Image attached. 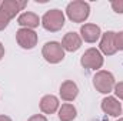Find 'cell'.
<instances>
[{"mask_svg": "<svg viewBox=\"0 0 123 121\" xmlns=\"http://www.w3.org/2000/svg\"><path fill=\"white\" fill-rule=\"evenodd\" d=\"M66 14L73 23H83L90 14V4L83 0H74L67 4Z\"/></svg>", "mask_w": 123, "mask_h": 121, "instance_id": "6da1fadb", "label": "cell"}, {"mask_svg": "<svg viewBox=\"0 0 123 121\" xmlns=\"http://www.w3.org/2000/svg\"><path fill=\"white\" fill-rule=\"evenodd\" d=\"M42 26H43L44 30L52 31V33L62 30V27L64 26V14H63V11L59 10V9H53V10L46 11L43 14V17H42Z\"/></svg>", "mask_w": 123, "mask_h": 121, "instance_id": "7a4b0ae2", "label": "cell"}, {"mask_svg": "<svg viewBox=\"0 0 123 121\" xmlns=\"http://www.w3.org/2000/svg\"><path fill=\"white\" fill-rule=\"evenodd\" d=\"M93 86H94L96 91H99L102 94H109L113 91L115 86H116V81H115V77L110 71L99 70L93 76Z\"/></svg>", "mask_w": 123, "mask_h": 121, "instance_id": "3957f363", "label": "cell"}, {"mask_svg": "<svg viewBox=\"0 0 123 121\" xmlns=\"http://www.w3.org/2000/svg\"><path fill=\"white\" fill-rule=\"evenodd\" d=\"M42 56L50 64H57L64 59V49L59 41H47L42 49Z\"/></svg>", "mask_w": 123, "mask_h": 121, "instance_id": "277c9868", "label": "cell"}, {"mask_svg": "<svg viewBox=\"0 0 123 121\" xmlns=\"http://www.w3.org/2000/svg\"><path fill=\"white\" fill-rule=\"evenodd\" d=\"M103 56H102V53H100V50H97V49H87L85 53H83V56L80 57V64L85 67V68H89V70H99V68H102V66H103Z\"/></svg>", "mask_w": 123, "mask_h": 121, "instance_id": "5b68a950", "label": "cell"}, {"mask_svg": "<svg viewBox=\"0 0 123 121\" xmlns=\"http://www.w3.org/2000/svg\"><path fill=\"white\" fill-rule=\"evenodd\" d=\"M16 41L22 49L31 50L37 44V33L31 29H19L16 31Z\"/></svg>", "mask_w": 123, "mask_h": 121, "instance_id": "8992f818", "label": "cell"}, {"mask_svg": "<svg viewBox=\"0 0 123 121\" xmlns=\"http://www.w3.org/2000/svg\"><path fill=\"white\" fill-rule=\"evenodd\" d=\"M100 36H102V31L97 24L87 23V24H83L80 27V37L86 43H96L100 38Z\"/></svg>", "mask_w": 123, "mask_h": 121, "instance_id": "52a82bcc", "label": "cell"}, {"mask_svg": "<svg viewBox=\"0 0 123 121\" xmlns=\"http://www.w3.org/2000/svg\"><path fill=\"white\" fill-rule=\"evenodd\" d=\"M115 31H106L105 34H102V38H100V51L105 54V56H113L117 49H116V44H115Z\"/></svg>", "mask_w": 123, "mask_h": 121, "instance_id": "ba28073f", "label": "cell"}, {"mask_svg": "<svg viewBox=\"0 0 123 121\" xmlns=\"http://www.w3.org/2000/svg\"><path fill=\"white\" fill-rule=\"evenodd\" d=\"M80 46H82V37L77 33L69 31L64 34V37L62 40V47L64 49V51H70V53L77 51L80 49Z\"/></svg>", "mask_w": 123, "mask_h": 121, "instance_id": "9c48e42d", "label": "cell"}, {"mask_svg": "<svg viewBox=\"0 0 123 121\" xmlns=\"http://www.w3.org/2000/svg\"><path fill=\"white\" fill-rule=\"evenodd\" d=\"M102 110L112 117H119L122 114V105H120L119 100L116 97H110V95H107L102 100Z\"/></svg>", "mask_w": 123, "mask_h": 121, "instance_id": "30bf717a", "label": "cell"}, {"mask_svg": "<svg viewBox=\"0 0 123 121\" xmlns=\"http://www.w3.org/2000/svg\"><path fill=\"white\" fill-rule=\"evenodd\" d=\"M59 94H60L63 101H73L77 97V94H79V87H77V84L74 81L66 80V81L62 83Z\"/></svg>", "mask_w": 123, "mask_h": 121, "instance_id": "8fae6325", "label": "cell"}, {"mask_svg": "<svg viewBox=\"0 0 123 121\" xmlns=\"http://www.w3.org/2000/svg\"><path fill=\"white\" fill-rule=\"evenodd\" d=\"M26 4H27L26 0H25V1H20V0H4V1H1L0 9H1L10 19H13V17H16V14H17L19 11H22V10L26 7Z\"/></svg>", "mask_w": 123, "mask_h": 121, "instance_id": "7c38bea8", "label": "cell"}, {"mask_svg": "<svg viewBox=\"0 0 123 121\" xmlns=\"http://www.w3.org/2000/svg\"><path fill=\"white\" fill-rule=\"evenodd\" d=\"M17 24L22 26V29H34L39 24H42V20L39 19V16L33 11H25L17 17Z\"/></svg>", "mask_w": 123, "mask_h": 121, "instance_id": "4fadbf2b", "label": "cell"}, {"mask_svg": "<svg viewBox=\"0 0 123 121\" xmlns=\"http://www.w3.org/2000/svg\"><path fill=\"white\" fill-rule=\"evenodd\" d=\"M40 110L44 114H55L59 110V98L53 94H47L40 100Z\"/></svg>", "mask_w": 123, "mask_h": 121, "instance_id": "5bb4252c", "label": "cell"}, {"mask_svg": "<svg viewBox=\"0 0 123 121\" xmlns=\"http://www.w3.org/2000/svg\"><path fill=\"white\" fill-rule=\"evenodd\" d=\"M59 118L60 121H73L77 116V111H76V107L73 104H62V107H59Z\"/></svg>", "mask_w": 123, "mask_h": 121, "instance_id": "9a60e30c", "label": "cell"}, {"mask_svg": "<svg viewBox=\"0 0 123 121\" xmlns=\"http://www.w3.org/2000/svg\"><path fill=\"white\" fill-rule=\"evenodd\" d=\"M10 20H12V19H10V17H9V16H7V14H6L1 9H0V31L4 30V29L9 26Z\"/></svg>", "mask_w": 123, "mask_h": 121, "instance_id": "2e32d148", "label": "cell"}, {"mask_svg": "<svg viewBox=\"0 0 123 121\" xmlns=\"http://www.w3.org/2000/svg\"><path fill=\"white\" fill-rule=\"evenodd\" d=\"M115 44L119 51H123V30L115 34Z\"/></svg>", "mask_w": 123, "mask_h": 121, "instance_id": "e0dca14e", "label": "cell"}, {"mask_svg": "<svg viewBox=\"0 0 123 121\" xmlns=\"http://www.w3.org/2000/svg\"><path fill=\"white\" fill-rule=\"evenodd\" d=\"M110 6H112L113 11L123 14V0H115V1H112V3H110Z\"/></svg>", "mask_w": 123, "mask_h": 121, "instance_id": "ac0fdd59", "label": "cell"}, {"mask_svg": "<svg viewBox=\"0 0 123 121\" xmlns=\"http://www.w3.org/2000/svg\"><path fill=\"white\" fill-rule=\"evenodd\" d=\"M113 91H115V94H116V97H117V98H120V100H123V81H120V83H117V84L115 86V88H113Z\"/></svg>", "mask_w": 123, "mask_h": 121, "instance_id": "d6986e66", "label": "cell"}, {"mask_svg": "<svg viewBox=\"0 0 123 121\" xmlns=\"http://www.w3.org/2000/svg\"><path fill=\"white\" fill-rule=\"evenodd\" d=\"M27 121H47V118H46L44 116H42V114H34V116H31Z\"/></svg>", "mask_w": 123, "mask_h": 121, "instance_id": "ffe728a7", "label": "cell"}, {"mask_svg": "<svg viewBox=\"0 0 123 121\" xmlns=\"http://www.w3.org/2000/svg\"><path fill=\"white\" fill-rule=\"evenodd\" d=\"M3 57H4V46L0 43V60H1Z\"/></svg>", "mask_w": 123, "mask_h": 121, "instance_id": "44dd1931", "label": "cell"}, {"mask_svg": "<svg viewBox=\"0 0 123 121\" xmlns=\"http://www.w3.org/2000/svg\"><path fill=\"white\" fill-rule=\"evenodd\" d=\"M0 121H12V118L7 116H0Z\"/></svg>", "mask_w": 123, "mask_h": 121, "instance_id": "7402d4cb", "label": "cell"}, {"mask_svg": "<svg viewBox=\"0 0 123 121\" xmlns=\"http://www.w3.org/2000/svg\"><path fill=\"white\" fill-rule=\"evenodd\" d=\"M117 121H123V118H119V120H117Z\"/></svg>", "mask_w": 123, "mask_h": 121, "instance_id": "603a6c76", "label": "cell"}, {"mask_svg": "<svg viewBox=\"0 0 123 121\" xmlns=\"http://www.w3.org/2000/svg\"><path fill=\"white\" fill-rule=\"evenodd\" d=\"M0 6H1V1H0Z\"/></svg>", "mask_w": 123, "mask_h": 121, "instance_id": "cb8c5ba5", "label": "cell"}]
</instances>
